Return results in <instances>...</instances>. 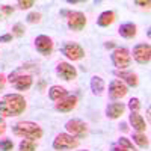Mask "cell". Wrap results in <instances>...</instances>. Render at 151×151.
<instances>
[{"label":"cell","mask_w":151,"mask_h":151,"mask_svg":"<svg viewBox=\"0 0 151 151\" xmlns=\"http://www.w3.org/2000/svg\"><path fill=\"white\" fill-rule=\"evenodd\" d=\"M26 110V100L21 94H6L0 98V116H18Z\"/></svg>","instance_id":"6da1fadb"},{"label":"cell","mask_w":151,"mask_h":151,"mask_svg":"<svg viewBox=\"0 0 151 151\" xmlns=\"http://www.w3.org/2000/svg\"><path fill=\"white\" fill-rule=\"evenodd\" d=\"M12 133L15 136L24 137V139H32V141L41 139L44 134L41 125L36 122H32V121H20L12 125Z\"/></svg>","instance_id":"7a4b0ae2"},{"label":"cell","mask_w":151,"mask_h":151,"mask_svg":"<svg viewBox=\"0 0 151 151\" xmlns=\"http://www.w3.org/2000/svg\"><path fill=\"white\" fill-rule=\"evenodd\" d=\"M8 82L15 88L17 91H27L32 88L33 79L30 74H23L21 70H17L8 76Z\"/></svg>","instance_id":"3957f363"},{"label":"cell","mask_w":151,"mask_h":151,"mask_svg":"<svg viewBox=\"0 0 151 151\" xmlns=\"http://www.w3.org/2000/svg\"><path fill=\"white\" fill-rule=\"evenodd\" d=\"M113 67H116V70H125L132 65V55L127 48L124 47H116L110 55Z\"/></svg>","instance_id":"277c9868"},{"label":"cell","mask_w":151,"mask_h":151,"mask_svg":"<svg viewBox=\"0 0 151 151\" xmlns=\"http://www.w3.org/2000/svg\"><path fill=\"white\" fill-rule=\"evenodd\" d=\"M79 139L68 133H59L53 139V148L56 151H70L79 147Z\"/></svg>","instance_id":"5b68a950"},{"label":"cell","mask_w":151,"mask_h":151,"mask_svg":"<svg viewBox=\"0 0 151 151\" xmlns=\"http://www.w3.org/2000/svg\"><path fill=\"white\" fill-rule=\"evenodd\" d=\"M62 14L67 15V24L71 30H76V32H80L85 29L86 26V15L80 11H62Z\"/></svg>","instance_id":"8992f818"},{"label":"cell","mask_w":151,"mask_h":151,"mask_svg":"<svg viewBox=\"0 0 151 151\" xmlns=\"http://www.w3.org/2000/svg\"><path fill=\"white\" fill-rule=\"evenodd\" d=\"M65 130L68 132V134H71L74 137H86L88 132H89V127H88V124L85 121H82L79 118H73L65 122Z\"/></svg>","instance_id":"52a82bcc"},{"label":"cell","mask_w":151,"mask_h":151,"mask_svg":"<svg viewBox=\"0 0 151 151\" xmlns=\"http://www.w3.org/2000/svg\"><path fill=\"white\" fill-rule=\"evenodd\" d=\"M60 52L70 60H80L82 58H85V50L77 42H71V41L65 42L64 45L60 47Z\"/></svg>","instance_id":"ba28073f"},{"label":"cell","mask_w":151,"mask_h":151,"mask_svg":"<svg viewBox=\"0 0 151 151\" xmlns=\"http://www.w3.org/2000/svg\"><path fill=\"white\" fill-rule=\"evenodd\" d=\"M133 59L137 64H150L151 60V45L148 42H141L133 47Z\"/></svg>","instance_id":"9c48e42d"},{"label":"cell","mask_w":151,"mask_h":151,"mask_svg":"<svg viewBox=\"0 0 151 151\" xmlns=\"http://www.w3.org/2000/svg\"><path fill=\"white\" fill-rule=\"evenodd\" d=\"M35 48L40 55L48 56L53 52V40L47 35H38L35 38Z\"/></svg>","instance_id":"30bf717a"},{"label":"cell","mask_w":151,"mask_h":151,"mask_svg":"<svg viewBox=\"0 0 151 151\" xmlns=\"http://www.w3.org/2000/svg\"><path fill=\"white\" fill-rule=\"evenodd\" d=\"M129 94V86L122 83L119 79H113L109 85V97L112 100H119Z\"/></svg>","instance_id":"8fae6325"},{"label":"cell","mask_w":151,"mask_h":151,"mask_svg":"<svg viewBox=\"0 0 151 151\" xmlns=\"http://www.w3.org/2000/svg\"><path fill=\"white\" fill-rule=\"evenodd\" d=\"M56 74L60 79L70 82V80H74L77 77V70H76V67H73L71 64H68V62H59L56 65Z\"/></svg>","instance_id":"7c38bea8"},{"label":"cell","mask_w":151,"mask_h":151,"mask_svg":"<svg viewBox=\"0 0 151 151\" xmlns=\"http://www.w3.org/2000/svg\"><path fill=\"white\" fill-rule=\"evenodd\" d=\"M77 97L76 95H67L65 98H62V100H59V101H56V104H55V109L58 110V112H64V113H67V112H71L76 106H77Z\"/></svg>","instance_id":"4fadbf2b"},{"label":"cell","mask_w":151,"mask_h":151,"mask_svg":"<svg viewBox=\"0 0 151 151\" xmlns=\"http://www.w3.org/2000/svg\"><path fill=\"white\" fill-rule=\"evenodd\" d=\"M115 76L118 79H121L122 83H125L127 86H137L139 83V79H137V74H134L133 71H125V70H116Z\"/></svg>","instance_id":"5bb4252c"},{"label":"cell","mask_w":151,"mask_h":151,"mask_svg":"<svg viewBox=\"0 0 151 151\" xmlns=\"http://www.w3.org/2000/svg\"><path fill=\"white\" fill-rule=\"evenodd\" d=\"M125 109H127V106L124 103H109L106 106V116L109 119H118L125 112Z\"/></svg>","instance_id":"9a60e30c"},{"label":"cell","mask_w":151,"mask_h":151,"mask_svg":"<svg viewBox=\"0 0 151 151\" xmlns=\"http://www.w3.org/2000/svg\"><path fill=\"white\" fill-rule=\"evenodd\" d=\"M129 121L132 124L133 130H136L137 133H144L147 130V122H145L144 116L139 115V112H132L129 115Z\"/></svg>","instance_id":"2e32d148"},{"label":"cell","mask_w":151,"mask_h":151,"mask_svg":"<svg viewBox=\"0 0 151 151\" xmlns=\"http://www.w3.org/2000/svg\"><path fill=\"white\" fill-rule=\"evenodd\" d=\"M136 32H137V27L134 23H122L121 26L118 27V33L125 38V40H132V38L136 36Z\"/></svg>","instance_id":"e0dca14e"},{"label":"cell","mask_w":151,"mask_h":151,"mask_svg":"<svg viewBox=\"0 0 151 151\" xmlns=\"http://www.w3.org/2000/svg\"><path fill=\"white\" fill-rule=\"evenodd\" d=\"M115 18H116V14L113 11H104V12H101V14L98 15L97 24L100 27H107V26H110V24L115 21Z\"/></svg>","instance_id":"ac0fdd59"},{"label":"cell","mask_w":151,"mask_h":151,"mask_svg":"<svg viewBox=\"0 0 151 151\" xmlns=\"http://www.w3.org/2000/svg\"><path fill=\"white\" fill-rule=\"evenodd\" d=\"M89 86H91L92 94L100 97V95H103V92H104L106 83H104V80L100 77V76H94V77L91 79V82H89Z\"/></svg>","instance_id":"d6986e66"},{"label":"cell","mask_w":151,"mask_h":151,"mask_svg":"<svg viewBox=\"0 0 151 151\" xmlns=\"http://www.w3.org/2000/svg\"><path fill=\"white\" fill-rule=\"evenodd\" d=\"M67 95H68V91L65 89L64 86L53 85V86L48 89V97H50V100H53V101H59V100L65 98Z\"/></svg>","instance_id":"ffe728a7"},{"label":"cell","mask_w":151,"mask_h":151,"mask_svg":"<svg viewBox=\"0 0 151 151\" xmlns=\"http://www.w3.org/2000/svg\"><path fill=\"white\" fill-rule=\"evenodd\" d=\"M133 141L137 147H141V148H148L150 147V141H148V137L144 134V133H134L133 134Z\"/></svg>","instance_id":"44dd1931"},{"label":"cell","mask_w":151,"mask_h":151,"mask_svg":"<svg viewBox=\"0 0 151 151\" xmlns=\"http://www.w3.org/2000/svg\"><path fill=\"white\" fill-rule=\"evenodd\" d=\"M18 147H20V151H35V150H36V141L23 139Z\"/></svg>","instance_id":"7402d4cb"},{"label":"cell","mask_w":151,"mask_h":151,"mask_svg":"<svg viewBox=\"0 0 151 151\" xmlns=\"http://www.w3.org/2000/svg\"><path fill=\"white\" fill-rule=\"evenodd\" d=\"M118 145L122 147V148H125V150H129V151H137V148L133 145V142L130 139H127V137H124V136L118 139Z\"/></svg>","instance_id":"603a6c76"},{"label":"cell","mask_w":151,"mask_h":151,"mask_svg":"<svg viewBox=\"0 0 151 151\" xmlns=\"http://www.w3.org/2000/svg\"><path fill=\"white\" fill-rule=\"evenodd\" d=\"M14 150V142L11 139H2L0 141V151H12Z\"/></svg>","instance_id":"cb8c5ba5"},{"label":"cell","mask_w":151,"mask_h":151,"mask_svg":"<svg viewBox=\"0 0 151 151\" xmlns=\"http://www.w3.org/2000/svg\"><path fill=\"white\" fill-rule=\"evenodd\" d=\"M24 35V26L21 23H17V24H14L12 26V36H23Z\"/></svg>","instance_id":"d4e9b609"},{"label":"cell","mask_w":151,"mask_h":151,"mask_svg":"<svg viewBox=\"0 0 151 151\" xmlns=\"http://www.w3.org/2000/svg\"><path fill=\"white\" fill-rule=\"evenodd\" d=\"M129 109L132 110V112H137L141 109V100L139 98H130V101H129Z\"/></svg>","instance_id":"484cf974"},{"label":"cell","mask_w":151,"mask_h":151,"mask_svg":"<svg viewBox=\"0 0 151 151\" xmlns=\"http://www.w3.org/2000/svg\"><path fill=\"white\" fill-rule=\"evenodd\" d=\"M26 21L30 23V24L40 23V21H41V14H40V12H30V14L26 17Z\"/></svg>","instance_id":"4316f807"},{"label":"cell","mask_w":151,"mask_h":151,"mask_svg":"<svg viewBox=\"0 0 151 151\" xmlns=\"http://www.w3.org/2000/svg\"><path fill=\"white\" fill-rule=\"evenodd\" d=\"M17 5H18L20 9H29V8H32L35 5V2H33V0H20Z\"/></svg>","instance_id":"83f0119b"},{"label":"cell","mask_w":151,"mask_h":151,"mask_svg":"<svg viewBox=\"0 0 151 151\" xmlns=\"http://www.w3.org/2000/svg\"><path fill=\"white\" fill-rule=\"evenodd\" d=\"M2 11H3L5 15H11L12 12H14V8L9 6V5H3V6H2Z\"/></svg>","instance_id":"f1b7e54d"},{"label":"cell","mask_w":151,"mask_h":151,"mask_svg":"<svg viewBox=\"0 0 151 151\" xmlns=\"http://www.w3.org/2000/svg\"><path fill=\"white\" fill-rule=\"evenodd\" d=\"M12 41V33H5L0 36V42H11Z\"/></svg>","instance_id":"f546056e"},{"label":"cell","mask_w":151,"mask_h":151,"mask_svg":"<svg viewBox=\"0 0 151 151\" xmlns=\"http://www.w3.org/2000/svg\"><path fill=\"white\" fill-rule=\"evenodd\" d=\"M5 130H6V122L3 118H0V134H3Z\"/></svg>","instance_id":"4dcf8cb0"},{"label":"cell","mask_w":151,"mask_h":151,"mask_svg":"<svg viewBox=\"0 0 151 151\" xmlns=\"http://www.w3.org/2000/svg\"><path fill=\"white\" fill-rule=\"evenodd\" d=\"M110 151H129V150H125V148H122L119 145H112L110 147Z\"/></svg>","instance_id":"1f68e13d"},{"label":"cell","mask_w":151,"mask_h":151,"mask_svg":"<svg viewBox=\"0 0 151 151\" xmlns=\"http://www.w3.org/2000/svg\"><path fill=\"white\" fill-rule=\"evenodd\" d=\"M5 82H6V76L0 73V89H2V88L5 86Z\"/></svg>","instance_id":"d6a6232c"},{"label":"cell","mask_w":151,"mask_h":151,"mask_svg":"<svg viewBox=\"0 0 151 151\" xmlns=\"http://www.w3.org/2000/svg\"><path fill=\"white\" fill-rule=\"evenodd\" d=\"M134 5H139V6H150V2H148V0H147V2H141V0H136V2H134Z\"/></svg>","instance_id":"836d02e7"},{"label":"cell","mask_w":151,"mask_h":151,"mask_svg":"<svg viewBox=\"0 0 151 151\" xmlns=\"http://www.w3.org/2000/svg\"><path fill=\"white\" fill-rule=\"evenodd\" d=\"M104 47H106V48H113V47H115V42H113V41L106 42V44H104Z\"/></svg>","instance_id":"e575fe53"},{"label":"cell","mask_w":151,"mask_h":151,"mask_svg":"<svg viewBox=\"0 0 151 151\" xmlns=\"http://www.w3.org/2000/svg\"><path fill=\"white\" fill-rule=\"evenodd\" d=\"M70 5H76V3H83V0H68Z\"/></svg>","instance_id":"d590c367"},{"label":"cell","mask_w":151,"mask_h":151,"mask_svg":"<svg viewBox=\"0 0 151 151\" xmlns=\"http://www.w3.org/2000/svg\"><path fill=\"white\" fill-rule=\"evenodd\" d=\"M119 127H121V130H122V132H127V130H129V127H127V124H125V122H122V124L119 125Z\"/></svg>","instance_id":"8d00e7d4"},{"label":"cell","mask_w":151,"mask_h":151,"mask_svg":"<svg viewBox=\"0 0 151 151\" xmlns=\"http://www.w3.org/2000/svg\"><path fill=\"white\" fill-rule=\"evenodd\" d=\"M82 151H88V150H82Z\"/></svg>","instance_id":"74e56055"}]
</instances>
